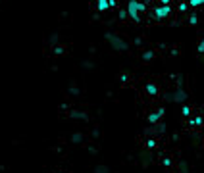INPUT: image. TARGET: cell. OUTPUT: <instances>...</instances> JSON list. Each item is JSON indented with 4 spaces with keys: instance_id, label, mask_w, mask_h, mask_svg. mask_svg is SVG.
<instances>
[{
    "instance_id": "obj_1",
    "label": "cell",
    "mask_w": 204,
    "mask_h": 173,
    "mask_svg": "<svg viewBox=\"0 0 204 173\" xmlns=\"http://www.w3.org/2000/svg\"><path fill=\"white\" fill-rule=\"evenodd\" d=\"M144 10H146V6L141 4L139 0H129V2H127V16L131 19H135V21H141L139 12H144Z\"/></svg>"
},
{
    "instance_id": "obj_12",
    "label": "cell",
    "mask_w": 204,
    "mask_h": 173,
    "mask_svg": "<svg viewBox=\"0 0 204 173\" xmlns=\"http://www.w3.org/2000/svg\"><path fill=\"white\" fill-rule=\"evenodd\" d=\"M152 56H154V54L148 50V52H144V54H143V60H144V62H148V60H152Z\"/></svg>"
},
{
    "instance_id": "obj_6",
    "label": "cell",
    "mask_w": 204,
    "mask_h": 173,
    "mask_svg": "<svg viewBox=\"0 0 204 173\" xmlns=\"http://www.w3.org/2000/svg\"><path fill=\"white\" fill-rule=\"evenodd\" d=\"M187 123H189L191 127H200V125H202L204 121H202V118H200V115H197V118H192V119H189Z\"/></svg>"
},
{
    "instance_id": "obj_15",
    "label": "cell",
    "mask_w": 204,
    "mask_h": 173,
    "mask_svg": "<svg viewBox=\"0 0 204 173\" xmlns=\"http://www.w3.org/2000/svg\"><path fill=\"white\" fill-rule=\"evenodd\" d=\"M119 17L125 19V17H127V10H119Z\"/></svg>"
},
{
    "instance_id": "obj_5",
    "label": "cell",
    "mask_w": 204,
    "mask_h": 173,
    "mask_svg": "<svg viewBox=\"0 0 204 173\" xmlns=\"http://www.w3.org/2000/svg\"><path fill=\"white\" fill-rule=\"evenodd\" d=\"M187 98V92L185 90H177L175 94H173V102H183Z\"/></svg>"
},
{
    "instance_id": "obj_7",
    "label": "cell",
    "mask_w": 204,
    "mask_h": 173,
    "mask_svg": "<svg viewBox=\"0 0 204 173\" xmlns=\"http://www.w3.org/2000/svg\"><path fill=\"white\" fill-rule=\"evenodd\" d=\"M96 8L98 12H106L110 6H108V0H96Z\"/></svg>"
},
{
    "instance_id": "obj_10",
    "label": "cell",
    "mask_w": 204,
    "mask_h": 173,
    "mask_svg": "<svg viewBox=\"0 0 204 173\" xmlns=\"http://www.w3.org/2000/svg\"><path fill=\"white\" fill-rule=\"evenodd\" d=\"M204 4V0H189V6L191 8H198V6H202Z\"/></svg>"
},
{
    "instance_id": "obj_18",
    "label": "cell",
    "mask_w": 204,
    "mask_h": 173,
    "mask_svg": "<svg viewBox=\"0 0 204 173\" xmlns=\"http://www.w3.org/2000/svg\"><path fill=\"white\" fill-rule=\"evenodd\" d=\"M154 144H156L154 141H148V142H146V146H148V148H154Z\"/></svg>"
},
{
    "instance_id": "obj_17",
    "label": "cell",
    "mask_w": 204,
    "mask_h": 173,
    "mask_svg": "<svg viewBox=\"0 0 204 173\" xmlns=\"http://www.w3.org/2000/svg\"><path fill=\"white\" fill-rule=\"evenodd\" d=\"M158 2L164 4V6H169V4H172V0H158Z\"/></svg>"
},
{
    "instance_id": "obj_11",
    "label": "cell",
    "mask_w": 204,
    "mask_h": 173,
    "mask_svg": "<svg viewBox=\"0 0 204 173\" xmlns=\"http://www.w3.org/2000/svg\"><path fill=\"white\" fill-rule=\"evenodd\" d=\"M187 19H189V23H191V25H197V23H198V16H197V14H191Z\"/></svg>"
},
{
    "instance_id": "obj_4",
    "label": "cell",
    "mask_w": 204,
    "mask_h": 173,
    "mask_svg": "<svg viewBox=\"0 0 204 173\" xmlns=\"http://www.w3.org/2000/svg\"><path fill=\"white\" fill-rule=\"evenodd\" d=\"M164 113H166V110L164 108H160V110H156V112H152V113H148V123H158L162 118H164Z\"/></svg>"
},
{
    "instance_id": "obj_16",
    "label": "cell",
    "mask_w": 204,
    "mask_h": 173,
    "mask_svg": "<svg viewBox=\"0 0 204 173\" xmlns=\"http://www.w3.org/2000/svg\"><path fill=\"white\" fill-rule=\"evenodd\" d=\"M108 6L110 8H116L118 6V0H108Z\"/></svg>"
},
{
    "instance_id": "obj_2",
    "label": "cell",
    "mask_w": 204,
    "mask_h": 173,
    "mask_svg": "<svg viewBox=\"0 0 204 173\" xmlns=\"http://www.w3.org/2000/svg\"><path fill=\"white\" fill-rule=\"evenodd\" d=\"M106 39H108V42L114 46L116 50H127V42H123L121 39H118L116 35H106Z\"/></svg>"
},
{
    "instance_id": "obj_9",
    "label": "cell",
    "mask_w": 204,
    "mask_h": 173,
    "mask_svg": "<svg viewBox=\"0 0 204 173\" xmlns=\"http://www.w3.org/2000/svg\"><path fill=\"white\" fill-rule=\"evenodd\" d=\"M181 113H183L185 118H189V115L192 113V108L191 106H181Z\"/></svg>"
},
{
    "instance_id": "obj_3",
    "label": "cell",
    "mask_w": 204,
    "mask_h": 173,
    "mask_svg": "<svg viewBox=\"0 0 204 173\" xmlns=\"http://www.w3.org/2000/svg\"><path fill=\"white\" fill-rule=\"evenodd\" d=\"M169 12H172V8H169V6H158V8H154V17L164 19V17L169 16Z\"/></svg>"
},
{
    "instance_id": "obj_14",
    "label": "cell",
    "mask_w": 204,
    "mask_h": 173,
    "mask_svg": "<svg viewBox=\"0 0 204 173\" xmlns=\"http://www.w3.org/2000/svg\"><path fill=\"white\" fill-rule=\"evenodd\" d=\"M177 10H179V12H187V10H189V4H179Z\"/></svg>"
},
{
    "instance_id": "obj_19",
    "label": "cell",
    "mask_w": 204,
    "mask_h": 173,
    "mask_svg": "<svg viewBox=\"0 0 204 173\" xmlns=\"http://www.w3.org/2000/svg\"><path fill=\"white\" fill-rule=\"evenodd\" d=\"M98 173H106V167H98Z\"/></svg>"
},
{
    "instance_id": "obj_13",
    "label": "cell",
    "mask_w": 204,
    "mask_h": 173,
    "mask_svg": "<svg viewBox=\"0 0 204 173\" xmlns=\"http://www.w3.org/2000/svg\"><path fill=\"white\" fill-rule=\"evenodd\" d=\"M197 52L198 54H204V41H200V44L197 46Z\"/></svg>"
},
{
    "instance_id": "obj_8",
    "label": "cell",
    "mask_w": 204,
    "mask_h": 173,
    "mask_svg": "<svg viewBox=\"0 0 204 173\" xmlns=\"http://www.w3.org/2000/svg\"><path fill=\"white\" fill-rule=\"evenodd\" d=\"M146 92H148L150 96H156L158 94V87L154 83H148V85H146Z\"/></svg>"
}]
</instances>
